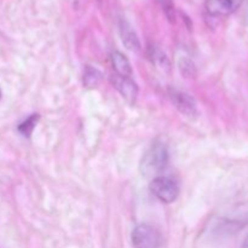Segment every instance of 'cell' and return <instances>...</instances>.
Segmentation results:
<instances>
[{
  "label": "cell",
  "mask_w": 248,
  "mask_h": 248,
  "mask_svg": "<svg viewBox=\"0 0 248 248\" xmlns=\"http://www.w3.org/2000/svg\"><path fill=\"white\" fill-rule=\"evenodd\" d=\"M160 7L164 11L165 16L167 17L171 23H174L176 22V9H174V5L172 0H157Z\"/></svg>",
  "instance_id": "obj_12"
},
{
  "label": "cell",
  "mask_w": 248,
  "mask_h": 248,
  "mask_svg": "<svg viewBox=\"0 0 248 248\" xmlns=\"http://www.w3.org/2000/svg\"><path fill=\"white\" fill-rule=\"evenodd\" d=\"M241 248H248V235H247V237H246V239L244 240V242H242V245H241Z\"/></svg>",
  "instance_id": "obj_15"
},
{
  "label": "cell",
  "mask_w": 248,
  "mask_h": 248,
  "mask_svg": "<svg viewBox=\"0 0 248 248\" xmlns=\"http://www.w3.org/2000/svg\"><path fill=\"white\" fill-rule=\"evenodd\" d=\"M102 80V74L98 69L87 65L84 72V86L87 89H94L99 85Z\"/></svg>",
  "instance_id": "obj_9"
},
{
  "label": "cell",
  "mask_w": 248,
  "mask_h": 248,
  "mask_svg": "<svg viewBox=\"0 0 248 248\" xmlns=\"http://www.w3.org/2000/svg\"><path fill=\"white\" fill-rule=\"evenodd\" d=\"M38 120H39L38 114H33V115H31L27 120H24L23 123L19 124L18 132L21 133L22 136H24V137H31L34 127H35V125L38 124Z\"/></svg>",
  "instance_id": "obj_11"
},
{
  "label": "cell",
  "mask_w": 248,
  "mask_h": 248,
  "mask_svg": "<svg viewBox=\"0 0 248 248\" xmlns=\"http://www.w3.org/2000/svg\"><path fill=\"white\" fill-rule=\"evenodd\" d=\"M150 191L156 196L161 202L172 203L178 199L179 186L176 181L169 177H156L150 182Z\"/></svg>",
  "instance_id": "obj_3"
},
{
  "label": "cell",
  "mask_w": 248,
  "mask_h": 248,
  "mask_svg": "<svg viewBox=\"0 0 248 248\" xmlns=\"http://www.w3.org/2000/svg\"><path fill=\"white\" fill-rule=\"evenodd\" d=\"M179 65H181V72L183 73L186 77L191 78L195 75V67H194V63L191 62L188 58H183V60L179 62Z\"/></svg>",
  "instance_id": "obj_13"
},
{
  "label": "cell",
  "mask_w": 248,
  "mask_h": 248,
  "mask_svg": "<svg viewBox=\"0 0 248 248\" xmlns=\"http://www.w3.org/2000/svg\"><path fill=\"white\" fill-rule=\"evenodd\" d=\"M0 98H1V91H0Z\"/></svg>",
  "instance_id": "obj_16"
},
{
  "label": "cell",
  "mask_w": 248,
  "mask_h": 248,
  "mask_svg": "<svg viewBox=\"0 0 248 248\" xmlns=\"http://www.w3.org/2000/svg\"><path fill=\"white\" fill-rule=\"evenodd\" d=\"M110 81L128 103H135L138 96V86L131 78H124L114 74L110 77Z\"/></svg>",
  "instance_id": "obj_5"
},
{
  "label": "cell",
  "mask_w": 248,
  "mask_h": 248,
  "mask_svg": "<svg viewBox=\"0 0 248 248\" xmlns=\"http://www.w3.org/2000/svg\"><path fill=\"white\" fill-rule=\"evenodd\" d=\"M131 240L135 248H160L162 244L160 232L153 225L145 223L133 229Z\"/></svg>",
  "instance_id": "obj_2"
},
{
  "label": "cell",
  "mask_w": 248,
  "mask_h": 248,
  "mask_svg": "<svg viewBox=\"0 0 248 248\" xmlns=\"http://www.w3.org/2000/svg\"><path fill=\"white\" fill-rule=\"evenodd\" d=\"M119 31H120V38L125 47L130 51H138L140 48V43L138 35L136 34L135 29L132 28L130 23L126 19L119 21Z\"/></svg>",
  "instance_id": "obj_7"
},
{
  "label": "cell",
  "mask_w": 248,
  "mask_h": 248,
  "mask_svg": "<svg viewBox=\"0 0 248 248\" xmlns=\"http://www.w3.org/2000/svg\"><path fill=\"white\" fill-rule=\"evenodd\" d=\"M169 164V149L160 140L153 143L143 154L140 162V172L147 178H156Z\"/></svg>",
  "instance_id": "obj_1"
},
{
  "label": "cell",
  "mask_w": 248,
  "mask_h": 248,
  "mask_svg": "<svg viewBox=\"0 0 248 248\" xmlns=\"http://www.w3.org/2000/svg\"><path fill=\"white\" fill-rule=\"evenodd\" d=\"M241 1L242 0H207L206 10L212 16H225L239 9Z\"/></svg>",
  "instance_id": "obj_6"
},
{
  "label": "cell",
  "mask_w": 248,
  "mask_h": 248,
  "mask_svg": "<svg viewBox=\"0 0 248 248\" xmlns=\"http://www.w3.org/2000/svg\"><path fill=\"white\" fill-rule=\"evenodd\" d=\"M169 96L179 113H182L183 115L188 116L190 119L198 116V106H196L195 99L190 94L176 89H169Z\"/></svg>",
  "instance_id": "obj_4"
},
{
  "label": "cell",
  "mask_w": 248,
  "mask_h": 248,
  "mask_svg": "<svg viewBox=\"0 0 248 248\" xmlns=\"http://www.w3.org/2000/svg\"><path fill=\"white\" fill-rule=\"evenodd\" d=\"M149 57L152 60V62L154 64H156L160 68H169L170 62L169 58L166 57L164 52L161 50H159L157 47H149Z\"/></svg>",
  "instance_id": "obj_10"
},
{
  "label": "cell",
  "mask_w": 248,
  "mask_h": 248,
  "mask_svg": "<svg viewBox=\"0 0 248 248\" xmlns=\"http://www.w3.org/2000/svg\"><path fill=\"white\" fill-rule=\"evenodd\" d=\"M240 7H242V15H244V18L248 24V0H242Z\"/></svg>",
  "instance_id": "obj_14"
},
{
  "label": "cell",
  "mask_w": 248,
  "mask_h": 248,
  "mask_svg": "<svg viewBox=\"0 0 248 248\" xmlns=\"http://www.w3.org/2000/svg\"><path fill=\"white\" fill-rule=\"evenodd\" d=\"M110 60L116 75H120V77L124 78L132 77V67H131L128 58L124 53L119 52V51H114L110 55Z\"/></svg>",
  "instance_id": "obj_8"
}]
</instances>
